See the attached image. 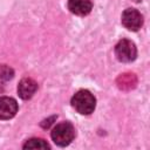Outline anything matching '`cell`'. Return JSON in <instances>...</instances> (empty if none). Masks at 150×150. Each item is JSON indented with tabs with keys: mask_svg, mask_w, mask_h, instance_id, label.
<instances>
[{
	"mask_svg": "<svg viewBox=\"0 0 150 150\" xmlns=\"http://www.w3.org/2000/svg\"><path fill=\"white\" fill-rule=\"evenodd\" d=\"M14 76V70L7 66V64H1L0 66V81H8L13 79Z\"/></svg>",
	"mask_w": 150,
	"mask_h": 150,
	"instance_id": "cell-10",
	"label": "cell"
},
{
	"mask_svg": "<svg viewBox=\"0 0 150 150\" xmlns=\"http://www.w3.org/2000/svg\"><path fill=\"white\" fill-rule=\"evenodd\" d=\"M115 55L121 62H131L136 59L137 49L135 43L128 39H122L115 46Z\"/></svg>",
	"mask_w": 150,
	"mask_h": 150,
	"instance_id": "cell-3",
	"label": "cell"
},
{
	"mask_svg": "<svg viewBox=\"0 0 150 150\" xmlns=\"http://www.w3.org/2000/svg\"><path fill=\"white\" fill-rule=\"evenodd\" d=\"M93 8L91 0H68V9L76 15H87Z\"/></svg>",
	"mask_w": 150,
	"mask_h": 150,
	"instance_id": "cell-7",
	"label": "cell"
},
{
	"mask_svg": "<svg viewBox=\"0 0 150 150\" xmlns=\"http://www.w3.org/2000/svg\"><path fill=\"white\" fill-rule=\"evenodd\" d=\"M71 105L77 112H80L82 115H89L95 109L96 100L90 91L80 90L73 96Z\"/></svg>",
	"mask_w": 150,
	"mask_h": 150,
	"instance_id": "cell-1",
	"label": "cell"
},
{
	"mask_svg": "<svg viewBox=\"0 0 150 150\" xmlns=\"http://www.w3.org/2000/svg\"><path fill=\"white\" fill-rule=\"evenodd\" d=\"M18 111V103L14 98L8 96H0V120H9L15 116Z\"/></svg>",
	"mask_w": 150,
	"mask_h": 150,
	"instance_id": "cell-5",
	"label": "cell"
},
{
	"mask_svg": "<svg viewBox=\"0 0 150 150\" xmlns=\"http://www.w3.org/2000/svg\"><path fill=\"white\" fill-rule=\"evenodd\" d=\"M122 25L129 30H138L143 25L142 14L135 8H128L122 13Z\"/></svg>",
	"mask_w": 150,
	"mask_h": 150,
	"instance_id": "cell-4",
	"label": "cell"
},
{
	"mask_svg": "<svg viewBox=\"0 0 150 150\" xmlns=\"http://www.w3.org/2000/svg\"><path fill=\"white\" fill-rule=\"evenodd\" d=\"M56 118V116H52L50 118H48V120H45V121H42L41 122V127L42 128H45V129H47V128H49L52 124H53V121Z\"/></svg>",
	"mask_w": 150,
	"mask_h": 150,
	"instance_id": "cell-11",
	"label": "cell"
},
{
	"mask_svg": "<svg viewBox=\"0 0 150 150\" xmlns=\"http://www.w3.org/2000/svg\"><path fill=\"white\" fill-rule=\"evenodd\" d=\"M49 144L42 138H30L23 144V149H49Z\"/></svg>",
	"mask_w": 150,
	"mask_h": 150,
	"instance_id": "cell-9",
	"label": "cell"
},
{
	"mask_svg": "<svg viewBox=\"0 0 150 150\" xmlns=\"http://www.w3.org/2000/svg\"><path fill=\"white\" fill-rule=\"evenodd\" d=\"M52 139L56 145L66 146L70 144V142L75 137V129L69 122H61L56 124L52 130Z\"/></svg>",
	"mask_w": 150,
	"mask_h": 150,
	"instance_id": "cell-2",
	"label": "cell"
},
{
	"mask_svg": "<svg viewBox=\"0 0 150 150\" xmlns=\"http://www.w3.org/2000/svg\"><path fill=\"white\" fill-rule=\"evenodd\" d=\"M36 89H38V83L30 77H25L19 82L18 94L22 100H28L35 94Z\"/></svg>",
	"mask_w": 150,
	"mask_h": 150,
	"instance_id": "cell-6",
	"label": "cell"
},
{
	"mask_svg": "<svg viewBox=\"0 0 150 150\" xmlns=\"http://www.w3.org/2000/svg\"><path fill=\"white\" fill-rule=\"evenodd\" d=\"M2 91H4V87H2V84L0 82V93H2Z\"/></svg>",
	"mask_w": 150,
	"mask_h": 150,
	"instance_id": "cell-12",
	"label": "cell"
},
{
	"mask_svg": "<svg viewBox=\"0 0 150 150\" xmlns=\"http://www.w3.org/2000/svg\"><path fill=\"white\" fill-rule=\"evenodd\" d=\"M116 86L121 90L129 91L137 86V76L134 73H123L117 76Z\"/></svg>",
	"mask_w": 150,
	"mask_h": 150,
	"instance_id": "cell-8",
	"label": "cell"
}]
</instances>
